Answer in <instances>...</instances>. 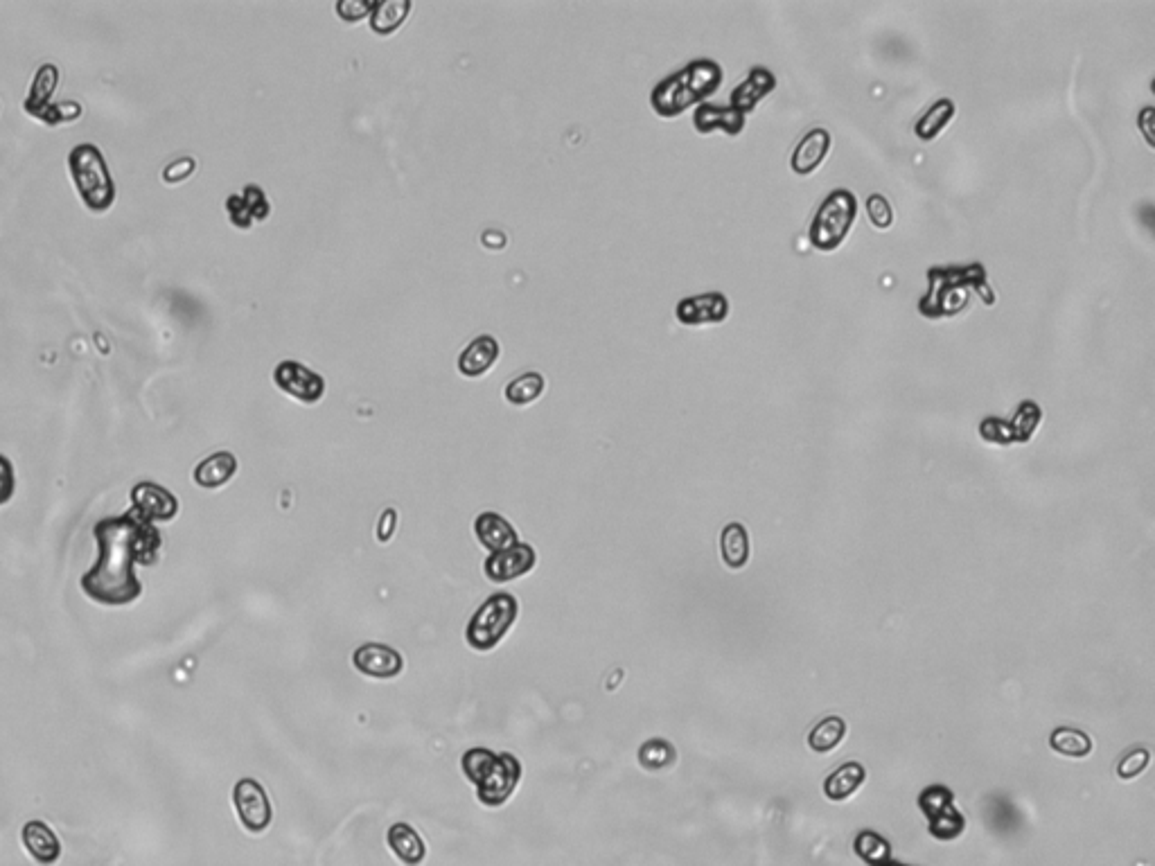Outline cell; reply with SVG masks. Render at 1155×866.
<instances>
[{
  "instance_id": "obj_1",
  "label": "cell",
  "mask_w": 1155,
  "mask_h": 866,
  "mask_svg": "<svg viewBox=\"0 0 1155 866\" xmlns=\"http://www.w3.org/2000/svg\"><path fill=\"white\" fill-rule=\"evenodd\" d=\"M98 560L82 576L84 594L102 605H127L143 594L136 564H154L163 549V535L152 521L134 510L100 519L93 528Z\"/></svg>"
},
{
  "instance_id": "obj_2",
  "label": "cell",
  "mask_w": 1155,
  "mask_h": 866,
  "mask_svg": "<svg viewBox=\"0 0 1155 866\" xmlns=\"http://www.w3.org/2000/svg\"><path fill=\"white\" fill-rule=\"evenodd\" d=\"M971 289L980 294L986 305L995 303V291L989 285L984 264L973 262L966 267H930L928 291L919 300V312L928 318H943L961 312L971 300Z\"/></svg>"
},
{
  "instance_id": "obj_3",
  "label": "cell",
  "mask_w": 1155,
  "mask_h": 866,
  "mask_svg": "<svg viewBox=\"0 0 1155 866\" xmlns=\"http://www.w3.org/2000/svg\"><path fill=\"white\" fill-rule=\"evenodd\" d=\"M722 66L713 59H695L689 66L677 70L652 88L650 102L659 116L675 118L695 104H704L709 95L720 88Z\"/></svg>"
},
{
  "instance_id": "obj_4",
  "label": "cell",
  "mask_w": 1155,
  "mask_h": 866,
  "mask_svg": "<svg viewBox=\"0 0 1155 866\" xmlns=\"http://www.w3.org/2000/svg\"><path fill=\"white\" fill-rule=\"evenodd\" d=\"M70 181H73L75 190L82 199L84 208L95 212V215H104L116 203V181L109 170V163L98 145L93 143H79L68 152L66 158Z\"/></svg>"
},
{
  "instance_id": "obj_5",
  "label": "cell",
  "mask_w": 1155,
  "mask_h": 866,
  "mask_svg": "<svg viewBox=\"0 0 1155 866\" xmlns=\"http://www.w3.org/2000/svg\"><path fill=\"white\" fill-rule=\"evenodd\" d=\"M855 217H858L855 194L846 188H837L817 208L808 228V240L819 251H835L849 235Z\"/></svg>"
},
{
  "instance_id": "obj_6",
  "label": "cell",
  "mask_w": 1155,
  "mask_h": 866,
  "mask_svg": "<svg viewBox=\"0 0 1155 866\" xmlns=\"http://www.w3.org/2000/svg\"><path fill=\"white\" fill-rule=\"evenodd\" d=\"M517 598L501 591V594L490 596L486 603L476 609L470 618L465 630L467 645L479 652H488L497 648V643L504 639L510 627L517 621Z\"/></svg>"
},
{
  "instance_id": "obj_7",
  "label": "cell",
  "mask_w": 1155,
  "mask_h": 866,
  "mask_svg": "<svg viewBox=\"0 0 1155 866\" xmlns=\"http://www.w3.org/2000/svg\"><path fill=\"white\" fill-rule=\"evenodd\" d=\"M519 779H522V763L513 754H497V761L476 783V797L488 808L504 806L513 797Z\"/></svg>"
},
{
  "instance_id": "obj_8",
  "label": "cell",
  "mask_w": 1155,
  "mask_h": 866,
  "mask_svg": "<svg viewBox=\"0 0 1155 866\" xmlns=\"http://www.w3.org/2000/svg\"><path fill=\"white\" fill-rule=\"evenodd\" d=\"M233 803H235L237 817H240L242 826L249 830V833L258 835L269 828L271 819H273L271 801L258 781H253V779L237 781L235 790H233Z\"/></svg>"
},
{
  "instance_id": "obj_9",
  "label": "cell",
  "mask_w": 1155,
  "mask_h": 866,
  "mask_svg": "<svg viewBox=\"0 0 1155 866\" xmlns=\"http://www.w3.org/2000/svg\"><path fill=\"white\" fill-rule=\"evenodd\" d=\"M129 499L131 510L143 519L152 521V524H158V521H172L176 517V512H179V499H176L170 490L154 481L136 483L134 490L129 494Z\"/></svg>"
},
{
  "instance_id": "obj_10",
  "label": "cell",
  "mask_w": 1155,
  "mask_h": 866,
  "mask_svg": "<svg viewBox=\"0 0 1155 866\" xmlns=\"http://www.w3.org/2000/svg\"><path fill=\"white\" fill-rule=\"evenodd\" d=\"M273 379H276V384L287 395H292L294 400H301L305 404L319 402L325 393L323 377L312 373L310 368H305L303 364H298V361L292 359L280 361L276 370H273Z\"/></svg>"
},
{
  "instance_id": "obj_11",
  "label": "cell",
  "mask_w": 1155,
  "mask_h": 866,
  "mask_svg": "<svg viewBox=\"0 0 1155 866\" xmlns=\"http://www.w3.org/2000/svg\"><path fill=\"white\" fill-rule=\"evenodd\" d=\"M535 564L537 553L533 546L517 542L515 546H510V549L492 553L486 564H483V571H486L488 580L492 582H510L526 576L528 571H533Z\"/></svg>"
},
{
  "instance_id": "obj_12",
  "label": "cell",
  "mask_w": 1155,
  "mask_h": 866,
  "mask_svg": "<svg viewBox=\"0 0 1155 866\" xmlns=\"http://www.w3.org/2000/svg\"><path fill=\"white\" fill-rule=\"evenodd\" d=\"M677 321L684 325H709L722 323L729 316V300L720 291H707V294L689 296L677 303L675 307Z\"/></svg>"
},
{
  "instance_id": "obj_13",
  "label": "cell",
  "mask_w": 1155,
  "mask_h": 866,
  "mask_svg": "<svg viewBox=\"0 0 1155 866\" xmlns=\"http://www.w3.org/2000/svg\"><path fill=\"white\" fill-rule=\"evenodd\" d=\"M352 664H355L359 673H364L368 677L391 679L402 673L404 659L398 650L391 648V645L364 643L361 648L355 650V655H352Z\"/></svg>"
},
{
  "instance_id": "obj_14",
  "label": "cell",
  "mask_w": 1155,
  "mask_h": 866,
  "mask_svg": "<svg viewBox=\"0 0 1155 866\" xmlns=\"http://www.w3.org/2000/svg\"><path fill=\"white\" fill-rule=\"evenodd\" d=\"M828 152H831V134H828L824 127L810 129L808 134L799 140V145L790 156L792 172L799 176L813 174L817 167L824 163Z\"/></svg>"
},
{
  "instance_id": "obj_15",
  "label": "cell",
  "mask_w": 1155,
  "mask_h": 866,
  "mask_svg": "<svg viewBox=\"0 0 1155 866\" xmlns=\"http://www.w3.org/2000/svg\"><path fill=\"white\" fill-rule=\"evenodd\" d=\"M21 839L25 851H28L32 860L39 862L41 866H52L61 857L59 837L55 835V830L48 824H43V821H28V824L23 826Z\"/></svg>"
},
{
  "instance_id": "obj_16",
  "label": "cell",
  "mask_w": 1155,
  "mask_h": 866,
  "mask_svg": "<svg viewBox=\"0 0 1155 866\" xmlns=\"http://www.w3.org/2000/svg\"><path fill=\"white\" fill-rule=\"evenodd\" d=\"M693 125L700 134L725 131L729 136H736L745 127V113L736 111L734 106H718L704 102L693 113Z\"/></svg>"
},
{
  "instance_id": "obj_17",
  "label": "cell",
  "mask_w": 1155,
  "mask_h": 866,
  "mask_svg": "<svg viewBox=\"0 0 1155 866\" xmlns=\"http://www.w3.org/2000/svg\"><path fill=\"white\" fill-rule=\"evenodd\" d=\"M777 88V77L763 66H754L749 70L745 82H740L734 93H731V106L740 113L754 111V106L770 95Z\"/></svg>"
},
{
  "instance_id": "obj_18",
  "label": "cell",
  "mask_w": 1155,
  "mask_h": 866,
  "mask_svg": "<svg viewBox=\"0 0 1155 866\" xmlns=\"http://www.w3.org/2000/svg\"><path fill=\"white\" fill-rule=\"evenodd\" d=\"M59 79H61V73L55 64L39 66V70L32 77L28 97L23 100V109H25V113H28V116L37 120L41 113L48 109V106L52 104V97H55L57 88H59Z\"/></svg>"
},
{
  "instance_id": "obj_19",
  "label": "cell",
  "mask_w": 1155,
  "mask_h": 866,
  "mask_svg": "<svg viewBox=\"0 0 1155 866\" xmlns=\"http://www.w3.org/2000/svg\"><path fill=\"white\" fill-rule=\"evenodd\" d=\"M474 533L479 537V542L492 553L510 549V546H515L519 542L517 530L510 526L504 517L497 515V512H483V515L476 517Z\"/></svg>"
},
{
  "instance_id": "obj_20",
  "label": "cell",
  "mask_w": 1155,
  "mask_h": 866,
  "mask_svg": "<svg viewBox=\"0 0 1155 866\" xmlns=\"http://www.w3.org/2000/svg\"><path fill=\"white\" fill-rule=\"evenodd\" d=\"M386 842H389L393 855L398 857L404 866H420L425 862L427 844L422 842V837L413 826L402 824V821L400 824H393L389 828V833H386Z\"/></svg>"
},
{
  "instance_id": "obj_21",
  "label": "cell",
  "mask_w": 1155,
  "mask_h": 866,
  "mask_svg": "<svg viewBox=\"0 0 1155 866\" xmlns=\"http://www.w3.org/2000/svg\"><path fill=\"white\" fill-rule=\"evenodd\" d=\"M864 781H867V770H864V765L858 761H849L826 776L824 797L833 803H842L846 799H851L853 794L862 788Z\"/></svg>"
},
{
  "instance_id": "obj_22",
  "label": "cell",
  "mask_w": 1155,
  "mask_h": 866,
  "mask_svg": "<svg viewBox=\"0 0 1155 866\" xmlns=\"http://www.w3.org/2000/svg\"><path fill=\"white\" fill-rule=\"evenodd\" d=\"M497 357H499L497 339L483 334V337H476L470 346L463 350V355L458 357V370H461L465 377H481L495 366Z\"/></svg>"
},
{
  "instance_id": "obj_23",
  "label": "cell",
  "mask_w": 1155,
  "mask_h": 866,
  "mask_svg": "<svg viewBox=\"0 0 1155 866\" xmlns=\"http://www.w3.org/2000/svg\"><path fill=\"white\" fill-rule=\"evenodd\" d=\"M237 472V458L231 452H215L204 458L197 467L192 479L204 490H217L233 479Z\"/></svg>"
},
{
  "instance_id": "obj_24",
  "label": "cell",
  "mask_w": 1155,
  "mask_h": 866,
  "mask_svg": "<svg viewBox=\"0 0 1155 866\" xmlns=\"http://www.w3.org/2000/svg\"><path fill=\"white\" fill-rule=\"evenodd\" d=\"M720 553L722 562L729 569H743L749 562V533L740 521H731L720 533Z\"/></svg>"
},
{
  "instance_id": "obj_25",
  "label": "cell",
  "mask_w": 1155,
  "mask_h": 866,
  "mask_svg": "<svg viewBox=\"0 0 1155 866\" xmlns=\"http://www.w3.org/2000/svg\"><path fill=\"white\" fill-rule=\"evenodd\" d=\"M955 116H957L955 102H952L950 97H941V100L934 102L930 109L925 111L919 120H916L914 134L919 136L921 140H934L943 129L950 125V120Z\"/></svg>"
},
{
  "instance_id": "obj_26",
  "label": "cell",
  "mask_w": 1155,
  "mask_h": 866,
  "mask_svg": "<svg viewBox=\"0 0 1155 866\" xmlns=\"http://www.w3.org/2000/svg\"><path fill=\"white\" fill-rule=\"evenodd\" d=\"M1049 747L1065 758H1088L1092 754V738L1086 731L1074 727H1056L1049 733Z\"/></svg>"
},
{
  "instance_id": "obj_27",
  "label": "cell",
  "mask_w": 1155,
  "mask_h": 866,
  "mask_svg": "<svg viewBox=\"0 0 1155 866\" xmlns=\"http://www.w3.org/2000/svg\"><path fill=\"white\" fill-rule=\"evenodd\" d=\"M846 736V722L840 715H828V718L819 720L808 733V747L815 754H831L833 749L842 745Z\"/></svg>"
},
{
  "instance_id": "obj_28",
  "label": "cell",
  "mask_w": 1155,
  "mask_h": 866,
  "mask_svg": "<svg viewBox=\"0 0 1155 866\" xmlns=\"http://www.w3.org/2000/svg\"><path fill=\"white\" fill-rule=\"evenodd\" d=\"M853 851L867 866H876L892 860V844H889V839H885V835H880L878 830L871 828H864L853 837Z\"/></svg>"
},
{
  "instance_id": "obj_29",
  "label": "cell",
  "mask_w": 1155,
  "mask_h": 866,
  "mask_svg": "<svg viewBox=\"0 0 1155 866\" xmlns=\"http://www.w3.org/2000/svg\"><path fill=\"white\" fill-rule=\"evenodd\" d=\"M411 12L409 0H379L370 14V25L377 34H391L407 21Z\"/></svg>"
},
{
  "instance_id": "obj_30",
  "label": "cell",
  "mask_w": 1155,
  "mask_h": 866,
  "mask_svg": "<svg viewBox=\"0 0 1155 866\" xmlns=\"http://www.w3.org/2000/svg\"><path fill=\"white\" fill-rule=\"evenodd\" d=\"M677 761V751L664 738H650L639 749V763L648 772H664Z\"/></svg>"
},
{
  "instance_id": "obj_31",
  "label": "cell",
  "mask_w": 1155,
  "mask_h": 866,
  "mask_svg": "<svg viewBox=\"0 0 1155 866\" xmlns=\"http://www.w3.org/2000/svg\"><path fill=\"white\" fill-rule=\"evenodd\" d=\"M1040 420H1043V409H1040V404L1034 400H1022L1016 413H1013V418L1009 420L1016 443H1029V440L1034 438Z\"/></svg>"
},
{
  "instance_id": "obj_32",
  "label": "cell",
  "mask_w": 1155,
  "mask_h": 866,
  "mask_svg": "<svg viewBox=\"0 0 1155 866\" xmlns=\"http://www.w3.org/2000/svg\"><path fill=\"white\" fill-rule=\"evenodd\" d=\"M928 830L937 842H955V839L964 835L966 830L964 812H961L955 803V806H950L946 812H941V815L930 819Z\"/></svg>"
},
{
  "instance_id": "obj_33",
  "label": "cell",
  "mask_w": 1155,
  "mask_h": 866,
  "mask_svg": "<svg viewBox=\"0 0 1155 866\" xmlns=\"http://www.w3.org/2000/svg\"><path fill=\"white\" fill-rule=\"evenodd\" d=\"M916 803H919L923 817L930 821L937 815H941V812H946L950 806H955V792H952L948 785L934 783V785H928V788L921 790Z\"/></svg>"
},
{
  "instance_id": "obj_34",
  "label": "cell",
  "mask_w": 1155,
  "mask_h": 866,
  "mask_svg": "<svg viewBox=\"0 0 1155 866\" xmlns=\"http://www.w3.org/2000/svg\"><path fill=\"white\" fill-rule=\"evenodd\" d=\"M542 391H544V377L540 373H524L522 377L513 379V382L506 386V400L510 404L524 406L535 402L537 397L542 395Z\"/></svg>"
},
{
  "instance_id": "obj_35",
  "label": "cell",
  "mask_w": 1155,
  "mask_h": 866,
  "mask_svg": "<svg viewBox=\"0 0 1155 866\" xmlns=\"http://www.w3.org/2000/svg\"><path fill=\"white\" fill-rule=\"evenodd\" d=\"M497 761V754L490 749H483V747H476L465 751L463 758H461V767H463V774L470 779L474 785L479 783L486 772L492 767V763Z\"/></svg>"
},
{
  "instance_id": "obj_36",
  "label": "cell",
  "mask_w": 1155,
  "mask_h": 866,
  "mask_svg": "<svg viewBox=\"0 0 1155 866\" xmlns=\"http://www.w3.org/2000/svg\"><path fill=\"white\" fill-rule=\"evenodd\" d=\"M82 113H84V109L79 102H73V100L52 102L37 120L46 127H61V125H70V122H77L79 118H82Z\"/></svg>"
},
{
  "instance_id": "obj_37",
  "label": "cell",
  "mask_w": 1155,
  "mask_h": 866,
  "mask_svg": "<svg viewBox=\"0 0 1155 866\" xmlns=\"http://www.w3.org/2000/svg\"><path fill=\"white\" fill-rule=\"evenodd\" d=\"M980 436L984 440H989L993 445H1013L1016 443V438H1013V429H1011V422L998 418V415H986V418L980 422Z\"/></svg>"
},
{
  "instance_id": "obj_38",
  "label": "cell",
  "mask_w": 1155,
  "mask_h": 866,
  "mask_svg": "<svg viewBox=\"0 0 1155 866\" xmlns=\"http://www.w3.org/2000/svg\"><path fill=\"white\" fill-rule=\"evenodd\" d=\"M1151 763V751L1146 747H1135L1117 763V776L1122 781H1133L1140 776Z\"/></svg>"
},
{
  "instance_id": "obj_39",
  "label": "cell",
  "mask_w": 1155,
  "mask_h": 866,
  "mask_svg": "<svg viewBox=\"0 0 1155 866\" xmlns=\"http://www.w3.org/2000/svg\"><path fill=\"white\" fill-rule=\"evenodd\" d=\"M864 206H867V215L871 219V224L880 228V231H885V228L894 224V208L885 194H878V192L869 194Z\"/></svg>"
},
{
  "instance_id": "obj_40",
  "label": "cell",
  "mask_w": 1155,
  "mask_h": 866,
  "mask_svg": "<svg viewBox=\"0 0 1155 866\" xmlns=\"http://www.w3.org/2000/svg\"><path fill=\"white\" fill-rule=\"evenodd\" d=\"M195 170H197L195 158H188V156H185V158H176V161H172V163L167 165L165 170H163V181H165L167 185L183 183V181H188L192 174H195Z\"/></svg>"
},
{
  "instance_id": "obj_41",
  "label": "cell",
  "mask_w": 1155,
  "mask_h": 866,
  "mask_svg": "<svg viewBox=\"0 0 1155 866\" xmlns=\"http://www.w3.org/2000/svg\"><path fill=\"white\" fill-rule=\"evenodd\" d=\"M373 10H375V3H368V0H343V3L337 5L339 16L348 23H357L361 19H366L368 14H373Z\"/></svg>"
},
{
  "instance_id": "obj_42",
  "label": "cell",
  "mask_w": 1155,
  "mask_h": 866,
  "mask_svg": "<svg viewBox=\"0 0 1155 866\" xmlns=\"http://www.w3.org/2000/svg\"><path fill=\"white\" fill-rule=\"evenodd\" d=\"M14 490H16L14 465L10 458L0 454V506H5V503L14 497Z\"/></svg>"
},
{
  "instance_id": "obj_43",
  "label": "cell",
  "mask_w": 1155,
  "mask_h": 866,
  "mask_svg": "<svg viewBox=\"0 0 1155 866\" xmlns=\"http://www.w3.org/2000/svg\"><path fill=\"white\" fill-rule=\"evenodd\" d=\"M226 210H228V215H231V222H233L235 226H240V228H249V226L253 224L251 210L246 208L244 199H242V197H237V194H233V197H228V201H226Z\"/></svg>"
},
{
  "instance_id": "obj_44",
  "label": "cell",
  "mask_w": 1155,
  "mask_h": 866,
  "mask_svg": "<svg viewBox=\"0 0 1155 866\" xmlns=\"http://www.w3.org/2000/svg\"><path fill=\"white\" fill-rule=\"evenodd\" d=\"M242 199H244V203H246V208L251 210V217H253V219H264V217H267L269 206H267V201H264V194H262L258 188H255V185H249V188L244 190V197H242Z\"/></svg>"
},
{
  "instance_id": "obj_45",
  "label": "cell",
  "mask_w": 1155,
  "mask_h": 866,
  "mask_svg": "<svg viewBox=\"0 0 1155 866\" xmlns=\"http://www.w3.org/2000/svg\"><path fill=\"white\" fill-rule=\"evenodd\" d=\"M395 524H398V512H395L393 508H386L382 512V519H379V528H377L379 542H389L395 533Z\"/></svg>"
},
{
  "instance_id": "obj_46",
  "label": "cell",
  "mask_w": 1155,
  "mask_h": 866,
  "mask_svg": "<svg viewBox=\"0 0 1155 866\" xmlns=\"http://www.w3.org/2000/svg\"><path fill=\"white\" fill-rule=\"evenodd\" d=\"M1151 118H1153V106H1144V111H1142V116H1140V125H1142V131H1144V136H1146V140H1149V143H1153V136H1151Z\"/></svg>"
},
{
  "instance_id": "obj_47",
  "label": "cell",
  "mask_w": 1155,
  "mask_h": 866,
  "mask_svg": "<svg viewBox=\"0 0 1155 866\" xmlns=\"http://www.w3.org/2000/svg\"><path fill=\"white\" fill-rule=\"evenodd\" d=\"M876 866H912V864H903V862H896V860H887V862L876 864Z\"/></svg>"
}]
</instances>
